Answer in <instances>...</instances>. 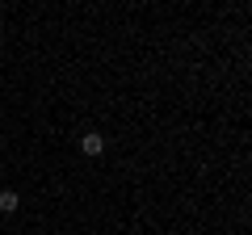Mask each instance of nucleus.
<instances>
[{"label": "nucleus", "mask_w": 252, "mask_h": 235, "mask_svg": "<svg viewBox=\"0 0 252 235\" xmlns=\"http://www.w3.org/2000/svg\"><path fill=\"white\" fill-rule=\"evenodd\" d=\"M80 151H84V155H93V160H97V155L105 151V135H97V130H89V135L80 139Z\"/></svg>", "instance_id": "f257e3e1"}, {"label": "nucleus", "mask_w": 252, "mask_h": 235, "mask_svg": "<svg viewBox=\"0 0 252 235\" xmlns=\"http://www.w3.org/2000/svg\"><path fill=\"white\" fill-rule=\"evenodd\" d=\"M17 206H21V198H17L13 189H4V193H0V210H4V214H13Z\"/></svg>", "instance_id": "f03ea898"}]
</instances>
